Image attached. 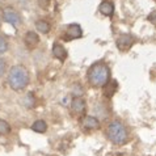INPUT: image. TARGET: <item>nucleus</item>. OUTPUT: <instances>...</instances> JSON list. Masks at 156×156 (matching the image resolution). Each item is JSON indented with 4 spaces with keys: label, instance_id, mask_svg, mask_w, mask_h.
<instances>
[{
    "label": "nucleus",
    "instance_id": "obj_8",
    "mask_svg": "<svg viewBox=\"0 0 156 156\" xmlns=\"http://www.w3.org/2000/svg\"><path fill=\"white\" fill-rule=\"evenodd\" d=\"M81 126L88 130H97L100 129V121L93 115H84L81 118Z\"/></svg>",
    "mask_w": 156,
    "mask_h": 156
},
{
    "label": "nucleus",
    "instance_id": "obj_10",
    "mask_svg": "<svg viewBox=\"0 0 156 156\" xmlns=\"http://www.w3.org/2000/svg\"><path fill=\"white\" fill-rule=\"evenodd\" d=\"M25 45L30 49H33V47H36L38 43H40V37H38V34L36 32H33V30H29V32L25 34Z\"/></svg>",
    "mask_w": 156,
    "mask_h": 156
},
{
    "label": "nucleus",
    "instance_id": "obj_9",
    "mask_svg": "<svg viewBox=\"0 0 156 156\" xmlns=\"http://www.w3.org/2000/svg\"><path fill=\"white\" fill-rule=\"evenodd\" d=\"M51 51H53V57L55 59L60 60V62H64V60H66V58H67V50L64 49L63 45H60V43H54Z\"/></svg>",
    "mask_w": 156,
    "mask_h": 156
},
{
    "label": "nucleus",
    "instance_id": "obj_18",
    "mask_svg": "<svg viewBox=\"0 0 156 156\" xmlns=\"http://www.w3.org/2000/svg\"><path fill=\"white\" fill-rule=\"evenodd\" d=\"M5 68H7V63L4 59H0V76L4 75V72H5Z\"/></svg>",
    "mask_w": 156,
    "mask_h": 156
},
{
    "label": "nucleus",
    "instance_id": "obj_13",
    "mask_svg": "<svg viewBox=\"0 0 156 156\" xmlns=\"http://www.w3.org/2000/svg\"><path fill=\"white\" fill-rule=\"evenodd\" d=\"M32 130L33 131H36V133L42 134V133H45L47 130V123L43 119H37L36 122L32 125Z\"/></svg>",
    "mask_w": 156,
    "mask_h": 156
},
{
    "label": "nucleus",
    "instance_id": "obj_17",
    "mask_svg": "<svg viewBox=\"0 0 156 156\" xmlns=\"http://www.w3.org/2000/svg\"><path fill=\"white\" fill-rule=\"evenodd\" d=\"M25 105H27L28 108L34 106V96H33V93H28L27 94V97H25Z\"/></svg>",
    "mask_w": 156,
    "mask_h": 156
},
{
    "label": "nucleus",
    "instance_id": "obj_7",
    "mask_svg": "<svg viewBox=\"0 0 156 156\" xmlns=\"http://www.w3.org/2000/svg\"><path fill=\"white\" fill-rule=\"evenodd\" d=\"M87 109V102L83 97H75L71 101V112L73 114H84Z\"/></svg>",
    "mask_w": 156,
    "mask_h": 156
},
{
    "label": "nucleus",
    "instance_id": "obj_4",
    "mask_svg": "<svg viewBox=\"0 0 156 156\" xmlns=\"http://www.w3.org/2000/svg\"><path fill=\"white\" fill-rule=\"evenodd\" d=\"M3 19L4 21H7L8 24L13 25V27H19L21 24V16L19 15V12L11 7H7L3 9Z\"/></svg>",
    "mask_w": 156,
    "mask_h": 156
},
{
    "label": "nucleus",
    "instance_id": "obj_14",
    "mask_svg": "<svg viewBox=\"0 0 156 156\" xmlns=\"http://www.w3.org/2000/svg\"><path fill=\"white\" fill-rule=\"evenodd\" d=\"M36 29L38 30V32L43 33V34H47V33L50 32L51 27H50V24L47 23L46 20H38L37 23H36Z\"/></svg>",
    "mask_w": 156,
    "mask_h": 156
},
{
    "label": "nucleus",
    "instance_id": "obj_16",
    "mask_svg": "<svg viewBox=\"0 0 156 156\" xmlns=\"http://www.w3.org/2000/svg\"><path fill=\"white\" fill-rule=\"evenodd\" d=\"M8 50V42L4 37L0 36V54H4Z\"/></svg>",
    "mask_w": 156,
    "mask_h": 156
},
{
    "label": "nucleus",
    "instance_id": "obj_15",
    "mask_svg": "<svg viewBox=\"0 0 156 156\" xmlns=\"http://www.w3.org/2000/svg\"><path fill=\"white\" fill-rule=\"evenodd\" d=\"M11 133V126L7 121L0 119V135H8Z\"/></svg>",
    "mask_w": 156,
    "mask_h": 156
},
{
    "label": "nucleus",
    "instance_id": "obj_2",
    "mask_svg": "<svg viewBox=\"0 0 156 156\" xmlns=\"http://www.w3.org/2000/svg\"><path fill=\"white\" fill-rule=\"evenodd\" d=\"M30 81V76H29V71L25 68L23 64H16L9 70L8 73V84L13 90H20L25 89L28 87Z\"/></svg>",
    "mask_w": 156,
    "mask_h": 156
},
{
    "label": "nucleus",
    "instance_id": "obj_1",
    "mask_svg": "<svg viewBox=\"0 0 156 156\" xmlns=\"http://www.w3.org/2000/svg\"><path fill=\"white\" fill-rule=\"evenodd\" d=\"M87 79L92 87L102 88L110 80V68L108 67V64L102 62L94 63L89 67L88 72H87Z\"/></svg>",
    "mask_w": 156,
    "mask_h": 156
},
{
    "label": "nucleus",
    "instance_id": "obj_5",
    "mask_svg": "<svg viewBox=\"0 0 156 156\" xmlns=\"http://www.w3.org/2000/svg\"><path fill=\"white\" fill-rule=\"evenodd\" d=\"M117 47L121 51H127L130 47L134 45V38L130 34H121V36L117 38Z\"/></svg>",
    "mask_w": 156,
    "mask_h": 156
},
{
    "label": "nucleus",
    "instance_id": "obj_6",
    "mask_svg": "<svg viewBox=\"0 0 156 156\" xmlns=\"http://www.w3.org/2000/svg\"><path fill=\"white\" fill-rule=\"evenodd\" d=\"M83 36V30H81L79 24H71L68 25L66 29V36H64V40L70 41V40H76V38H80Z\"/></svg>",
    "mask_w": 156,
    "mask_h": 156
},
{
    "label": "nucleus",
    "instance_id": "obj_12",
    "mask_svg": "<svg viewBox=\"0 0 156 156\" xmlns=\"http://www.w3.org/2000/svg\"><path fill=\"white\" fill-rule=\"evenodd\" d=\"M102 88H104V94L106 97H112L115 93V90L118 89V83L115 80H109Z\"/></svg>",
    "mask_w": 156,
    "mask_h": 156
},
{
    "label": "nucleus",
    "instance_id": "obj_3",
    "mask_svg": "<svg viewBox=\"0 0 156 156\" xmlns=\"http://www.w3.org/2000/svg\"><path fill=\"white\" fill-rule=\"evenodd\" d=\"M105 134H106L108 139L115 146H122L125 143H127L129 140L127 129L119 121H113V122H110L108 125Z\"/></svg>",
    "mask_w": 156,
    "mask_h": 156
},
{
    "label": "nucleus",
    "instance_id": "obj_11",
    "mask_svg": "<svg viewBox=\"0 0 156 156\" xmlns=\"http://www.w3.org/2000/svg\"><path fill=\"white\" fill-rule=\"evenodd\" d=\"M98 11H100V13H101V15L110 17L114 13V5H113V3H112V2H108V0H105V2H102L101 4H100Z\"/></svg>",
    "mask_w": 156,
    "mask_h": 156
},
{
    "label": "nucleus",
    "instance_id": "obj_19",
    "mask_svg": "<svg viewBox=\"0 0 156 156\" xmlns=\"http://www.w3.org/2000/svg\"><path fill=\"white\" fill-rule=\"evenodd\" d=\"M148 20L151 21L152 24H155L156 25V11H154V12H151L150 13V16H148Z\"/></svg>",
    "mask_w": 156,
    "mask_h": 156
}]
</instances>
